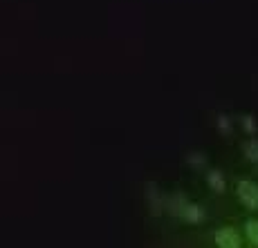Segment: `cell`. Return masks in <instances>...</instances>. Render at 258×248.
<instances>
[{
  "label": "cell",
  "instance_id": "5",
  "mask_svg": "<svg viewBox=\"0 0 258 248\" xmlns=\"http://www.w3.org/2000/svg\"><path fill=\"white\" fill-rule=\"evenodd\" d=\"M247 155H249L251 161H258V141H256V139L247 143Z\"/></svg>",
  "mask_w": 258,
  "mask_h": 248
},
{
  "label": "cell",
  "instance_id": "1",
  "mask_svg": "<svg viewBox=\"0 0 258 248\" xmlns=\"http://www.w3.org/2000/svg\"><path fill=\"white\" fill-rule=\"evenodd\" d=\"M238 195H240V199H242L245 206L258 210V186H256V183L240 181V183H238Z\"/></svg>",
  "mask_w": 258,
  "mask_h": 248
},
{
  "label": "cell",
  "instance_id": "4",
  "mask_svg": "<svg viewBox=\"0 0 258 248\" xmlns=\"http://www.w3.org/2000/svg\"><path fill=\"white\" fill-rule=\"evenodd\" d=\"M247 235L258 246V221H247Z\"/></svg>",
  "mask_w": 258,
  "mask_h": 248
},
{
  "label": "cell",
  "instance_id": "3",
  "mask_svg": "<svg viewBox=\"0 0 258 248\" xmlns=\"http://www.w3.org/2000/svg\"><path fill=\"white\" fill-rule=\"evenodd\" d=\"M209 183L216 188L218 192H222V188H225V183H222V177H220V172H218V170H213L211 175H209Z\"/></svg>",
  "mask_w": 258,
  "mask_h": 248
},
{
  "label": "cell",
  "instance_id": "2",
  "mask_svg": "<svg viewBox=\"0 0 258 248\" xmlns=\"http://www.w3.org/2000/svg\"><path fill=\"white\" fill-rule=\"evenodd\" d=\"M216 244L220 248H238V235L236 230H231V228H222V230L216 232Z\"/></svg>",
  "mask_w": 258,
  "mask_h": 248
}]
</instances>
